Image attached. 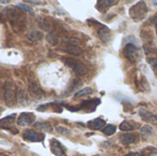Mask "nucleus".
Returning <instances> with one entry per match:
<instances>
[{
	"instance_id": "obj_9",
	"label": "nucleus",
	"mask_w": 157,
	"mask_h": 156,
	"mask_svg": "<svg viewBox=\"0 0 157 156\" xmlns=\"http://www.w3.org/2000/svg\"><path fill=\"white\" fill-rule=\"evenodd\" d=\"M100 104V100L99 98H96V99H90V100H85L82 104H80L78 107H72L74 108H71L69 110L71 111H78L80 109H84V108H89L90 107H92L93 108L96 109V107Z\"/></svg>"
},
{
	"instance_id": "obj_12",
	"label": "nucleus",
	"mask_w": 157,
	"mask_h": 156,
	"mask_svg": "<svg viewBox=\"0 0 157 156\" xmlns=\"http://www.w3.org/2000/svg\"><path fill=\"white\" fill-rule=\"evenodd\" d=\"M106 124V121L100 118H98V119H95V120H89L87 122V127L93 131H98V130H100L103 128V126Z\"/></svg>"
},
{
	"instance_id": "obj_4",
	"label": "nucleus",
	"mask_w": 157,
	"mask_h": 156,
	"mask_svg": "<svg viewBox=\"0 0 157 156\" xmlns=\"http://www.w3.org/2000/svg\"><path fill=\"white\" fill-rule=\"evenodd\" d=\"M147 12H148V8L146 7L145 4L143 1L139 2L130 9V15L135 20H142L145 17Z\"/></svg>"
},
{
	"instance_id": "obj_6",
	"label": "nucleus",
	"mask_w": 157,
	"mask_h": 156,
	"mask_svg": "<svg viewBox=\"0 0 157 156\" xmlns=\"http://www.w3.org/2000/svg\"><path fill=\"white\" fill-rule=\"evenodd\" d=\"M23 138L24 140L30 142V143H36V142H42L44 140V135L36 131H33L31 130H26L23 132Z\"/></svg>"
},
{
	"instance_id": "obj_34",
	"label": "nucleus",
	"mask_w": 157,
	"mask_h": 156,
	"mask_svg": "<svg viewBox=\"0 0 157 156\" xmlns=\"http://www.w3.org/2000/svg\"><path fill=\"white\" fill-rule=\"evenodd\" d=\"M1 3H8V1H1Z\"/></svg>"
},
{
	"instance_id": "obj_16",
	"label": "nucleus",
	"mask_w": 157,
	"mask_h": 156,
	"mask_svg": "<svg viewBox=\"0 0 157 156\" xmlns=\"http://www.w3.org/2000/svg\"><path fill=\"white\" fill-rule=\"evenodd\" d=\"M27 38L30 40V41H39L43 38V34L41 31L40 30H31L27 34Z\"/></svg>"
},
{
	"instance_id": "obj_8",
	"label": "nucleus",
	"mask_w": 157,
	"mask_h": 156,
	"mask_svg": "<svg viewBox=\"0 0 157 156\" xmlns=\"http://www.w3.org/2000/svg\"><path fill=\"white\" fill-rule=\"evenodd\" d=\"M35 120V117L32 113H22L17 119V125L20 127H28L31 125Z\"/></svg>"
},
{
	"instance_id": "obj_29",
	"label": "nucleus",
	"mask_w": 157,
	"mask_h": 156,
	"mask_svg": "<svg viewBox=\"0 0 157 156\" xmlns=\"http://www.w3.org/2000/svg\"><path fill=\"white\" fill-rule=\"evenodd\" d=\"M148 63L149 64L152 66V68L154 70L157 71V59L156 58H149L148 59Z\"/></svg>"
},
{
	"instance_id": "obj_13",
	"label": "nucleus",
	"mask_w": 157,
	"mask_h": 156,
	"mask_svg": "<svg viewBox=\"0 0 157 156\" xmlns=\"http://www.w3.org/2000/svg\"><path fill=\"white\" fill-rule=\"evenodd\" d=\"M15 121H16V114H11L6 118L1 119L0 124L2 129H9Z\"/></svg>"
},
{
	"instance_id": "obj_14",
	"label": "nucleus",
	"mask_w": 157,
	"mask_h": 156,
	"mask_svg": "<svg viewBox=\"0 0 157 156\" xmlns=\"http://www.w3.org/2000/svg\"><path fill=\"white\" fill-rule=\"evenodd\" d=\"M135 140H136V135L132 134V133H125V134L121 135V137H120L121 143L124 145L132 144L135 142Z\"/></svg>"
},
{
	"instance_id": "obj_19",
	"label": "nucleus",
	"mask_w": 157,
	"mask_h": 156,
	"mask_svg": "<svg viewBox=\"0 0 157 156\" xmlns=\"http://www.w3.org/2000/svg\"><path fill=\"white\" fill-rule=\"evenodd\" d=\"M155 133V130L152 126L150 125H144L142 129H141V135L142 137H144V139H147L149 137H151L153 134Z\"/></svg>"
},
{
	"instance_id": "obj_21",
	"label": "nucleus",
	"mask_w": 157,
	"mask_h": 156,
	"mask_svg": "<svg viewBox=\"0 0 157 156\" xmlns=\"http://www.w3.org/2000/svg\"><path fill=\"white\" fill-rule=\"evenodd\" d=\"M116 131H117V128H116V126H114V125H112V124L107 125V126H106L105 128H103V130H102V132H103L105 135H108V136L113 135Z\"/></svg>"
},
{
	"instance_id": "obj_22",
	"label": "nucleus",
	"mask_w": 157,
	"mask_h": 156,
	"mask_svg": "<svg viewBox=\"0 0 157 156\" xmlns=\"http://www.w3.org/2000/svg\"><path fill=\"white\" fill-rule=\"evenodd\" d=\"M98 3L102 4V5H98V4L97 7H98V8H100V6H102V9H101L100 11H103L104 9H106V8L111 6L114 3H116V1H113V0H110V1H109V0H104V1H98Z\"/></svg>"
},
{
	"instance_id": "obj_30",
	"label": "nucleus",
	"mask_w": 157,
	"mask_h": 156,
	"mask_svg": "<svg viewBox=\"0 0 157 156\" xmlns=\"http://www.w3.org/2000/svg\"><path fill=\"white\" fill-rule=\"evenodd\" d=\"M29 3H34V4H40V1H32V0H29Z\"/></svg>"
},
{
	"instance_id": "obj_1",
	"label": "nucleus",
	"mask_w": 157,
	"mask_h": 156,
	"mask_svg": "<svg viewBox=\"0 0 157 156\" xmlns=\"http://www.w3.org/2000/svg\"><path fill=\"white\" fill-rule=\"evenodd\" d=\"M125 58L131 63H137L141 59L140 49L133 43H127L123 51Z\"/></svg>"
},
{
	"instance_id": "obj_5",
	"label": "nucleus",
	"mask_w": 157,
	"mask_h": 156,
	"mask_svg": "<svg viewBox=\"0 0 157 156\" xmlns=\"http://www.w3.org/2000/svg\"><path fill=\"white\" fill-rule=\"evenodd\" d=\"M29 91L32 97L40 99L44 97V92L36 80L29 79Z\"/></svg>"
},
{
	"instance_id": "obj_28",
	"label": "nucleus",
	"mask_w": 157,
	"mask_h": 156,
	"mask_svg": "<svg viewBox=\"0 0 157 156\" xmlns=\"http://www.w3.org/2000/svg\"><path fill=\"white\" fill-rule=\"evenodd\" d=\"M16 6H17V7L21 8L22 10H24V11H26V12L30 13L31 15H34V11H33V9H32L29 6H28V5H26V4H17V5H16Z\"/></svg>"
},
{
	"instance_id": "obj_32",
	"label": "nucleus",
	"mask_w": 157,
	"mask_h": 156,
	"mask_svg": "<svg viewBox=\"0 0 157 156\" xmlns=\"http://www.w3.org/2000/svg\"><path fill=\"white\" fill-rule=\"evenodd\" d=\"M156 154H157V153H155H155H153V154H151L149 156H156Z\"/></svg>"
},
{
	"instance_id": "obj_7",
	"label": "nucleus",
	"mask_w": 157,
	"mask_h": 156,
	"mask_svg": "<svg viewBox=\"0 0 157 156\" xmlns=\"http://www.w3.org/2000/svg\"><path fill=\"white\" fill-rule=\"evenodd\" d=\"M51 151L55 156L66 155V149H65V147L60 142H58L55 139L51 140Z\"/></svg>"
},
{
	"instance_id": "obj_31",
	"label": "nucleus",
	"mask_w": 157,
	"mask_h": 156,
	"mask_svg": "<svg viewBox=\"0 0 157 156\" xmlns=\"http://www.w3.org/2000/svg\"><path fill=\"white\" fill-rule=\"evenodd\" d=\"M128 156H139L138 153H133V154H130Z\"/></svg>"
},
{
	"instance_id": "obj_3",
	"label": "nucleus",
	"mask_w": 157,
	"mask_h": 156,
	"mask_svg": "<svg viewBox=\"0 0 157 156\" xmlns=\"http://www.w3.org/2000/svg\"><path fill=\"white\" fill-rule=\"evenodd\" d=\"M14 85L11 81H6L5 87H4V98L5 102L7 106L12 107L15 104L16 97H17V92L14 90Z\"/></svg>"
},
{
	"instance_id": "obj_27",
	"label": "nucleus",
	"mask_w": 157,
	"mask_h": 156,
	"mask_svg": "<svg viewBox=\"0 0 157 156\" xmlns=\"http://www.w3.org/2000/svg\"><path fill=\"white\" fill-rule=\"evenodd\" d=\"M55 129H56V131H57L58 133H60L62 135H64V136H69L72 133L68 129H66L64 127H62V126H56Z\"/></svg>"
},
{
	"instance_id": "obj_26",
	"label": "nucleus",
	"mask_w": 157,
	"mask_h": 156,
	"mask_svg": "<svg viewBox=\"0 0 157 156\" xmlns=\"http://www.w3.org/2000/svg\"><path fill=\"white\" fill-rule=\"evenodd\" d=\"M62 40L63 42H66V43H69L70 45H78L79 44V40L78 39H75V38H68V37H63L62 39Z\"/></svg>"
},
{
	"instance_id": "obj_17",
	"label": "nucleus",
	"mask_w": 157,
	"mask_h": 156,
	"mask_svg": "<svg viewBox=\"0 0 157 156\" xmlns=\"http://www.w3.org/2000/svg\"><path fill=\"white\" fill-rule=\"evenodd\" d=\"M64 51L69 53V54L76 55V56L81 55L83 53V50L80 47L76 46V45H69V46H67L66 48H64Z\"/></svg>"
},
{
	"instance_id": "obj_24",
	"label": "nucleus",
	"mask_w": 157,
	"mask_h": 156,
	"mask_svg": "<svg viewBox=\"0 0 157 156\" xmlns=\"http://www.w3.org/2000/svg\"><path fill=\"white\" fill-rule=\"evenodd\" d=\"M120 130L122 131H130L134 130V126L132 125L129 121H123L120 125Z\"/></svg>"
},
{
	"instance_id": "obj_10",
	"label": "nucleus",
	"mask_w": 157,
	"mask_h": 156,
	"mask_svg": "<svg viewBox=\"0 0 157 156\" xmlns=\"http://www.w3.org/2000/svg\"><path fill=\"white\" fill-rule=\"evenodd\" d=\"M139 114L140 117L146 122H150L152 124H155L157 125V116L155 115L154 113L144 109V108H141L139 110Z\"/></svg>"
},
{
	"instance_id": "obj_11",
	"label": "nucleus",
	"mask_w": 157,
	"mask_h": 156,
	"mask_svg": "<svg viewBox=\"0 0 157 156\" xmlns=\"http://www.w3.org/2000/svg\"><path fill=\"white\" fill-rule=\"evenodd\" d=\"M98 35L104 43H109L111 40V30L106 26H103L98 30Z\"/></svg>"
},
{
	"instance_id": "obj_2",
	"label": "nucleus",
	"mask_w": 157,
	"mask_h": 156,
	"mask_svg": "<svg viewBox=\"0 0 157 156\" xmlns=\"http://www.w3.org/2000/svg\"><path fill=\"white\" fill-rule=\"evenodd\" d=\"M63 62L67 66H69L78 75H85L88 72L87 67L84 63H82L81 62H79V61H77L75 59L66 58V59L63 60Z\"/></svg>"
},
{
	"instance_id": "obj_18",
	"label": "nucleus",
	"mask_w": 157,
	"mask_h": 156,
	"mask_svg": "<svg viewBox=\"0 0 157 156\" xmlns=\"http://www.w3.org/2000/svg\"><path fill=\"white\" fill-rule=\"evenodd\" d=\"M34 127L37 128L38 130L44 131L46 132H52V126L50 122L44 121V122H36L34 124Z\"/></svg>"
},
{
	"instance_id": "obj_25",
	"label": "nucleus",
	"mask_w": 157,
	"mask_h": 156,
	"mask_svg": "<svg viewBox=\"0 0 157 156\" xmlns=\"http://www.w3.org/2000/svg\"><path fill=\"white\" fill-rule=\"evenodd\" d=\"M38 24H39V27H40L44 30H49L51 29V27H52L51 23L47 19H45V18L40 19L39 22H38Z\"/></svg>"
},
{
	"instance_id": "obj_15",
	"label": "nucleus",
	"mask_w": 157,
	"mask_h": 156,
	"mask_svg": "<svg viewBox=\"0 0 157 156\" xmlns=\"http://www.w3.org/2000/svg\"><path fill=\"white\" fill-rule=\"evenodd\" d=\"M16 92H17V100L22 105L28 104V96H27V93L25 92L24 88L18 87Z\"/></svg>"
},
{
	"instance_id": "obj_23",
	"label": "nucleus",
	"mask_w": 157,
	"mask_h": 156,
	"mask_svg": "<svg viewBox=\"0 0 157 156\" xmlns=\"http://www.w3.org/2000/svg\"><path fill=\"white\" fill-rule=\"evenodd\" d=\"M46 40L52 46H55V45L58 44V38H57V36H56L55 33H49L46 36Z\"/></svg>"
},
{
	"instance_id": "obj_33",
	"label": "nucleus",
	"mask_w": 157,
	"mask_h": 156,
	"mask_svg": "<svg viewBox=\"0 0 157 156\" xmlns=\"http://www.w3.org/2000/svg\"><path fill=\"white\" fill-rule=\"evenodd\" d=\"M153 4H154V5H155V6H157V1H153Z\"/></svg>"
},
{
	"instance_id": "obj_20",
	"label": "nucleus",
	"mask_w": 157,
	"mask_h": 156,
	"mask_svg": "<svg viewBox=\"0 0 157 156\" xmlns=\"http://www.w3.org/2000/svg\"><path fill=\"white\" fill-rule=\"evenodd\" d=\"M94 93V90L92 87H85L79 91H77L75 94V97L78 98V97H85V96H87V95H91Z\"/></svg>"
}]
</instances>
